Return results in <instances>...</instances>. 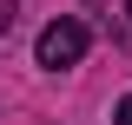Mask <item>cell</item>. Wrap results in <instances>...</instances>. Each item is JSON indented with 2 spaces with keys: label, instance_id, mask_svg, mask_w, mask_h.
Wrapping results in <instances>:
<instances>
[{
  "label": "cell",
  "instance_id": "1",
  "mask_svg": "<svg viewBox=\"0 0 132 125\" xmlns=\"http://www.w3.org/2000/svg\"><path fill=\"white\" fill-rule=\"evenodd\" d=\"M40 66L46 73H66V66H79L86 59V26L79 20H53V26H40Z\"/></svg>",
  "mask_w": 132,
  "mask_h": 125
},
{
  "label": "cell",
  "instance_id": "2",
  "mask_svg": "<svg viewBox=\"0 0 132 125\" xmlns=\"http://www.w3.org/2000/svg\"><path fill=\"white\" fill-rule=\"evenodd\" d=\"M99 20H106V33H112V46L132 53V0H86Z\"/></svg>",
  "mask_w": 132,
  "mask_h": 125
},
{
  "label": "cell",
  "instance_id": "3",
  "mask_svg": "<svg viewBox=\"0 0 132 125\" xmlns=\"http://www.w3.org/2000/svg\"><path fill=\"white\" fill-rule=\"evenodd\" d=\"M112 125H132V92L119 99V112H112Z\"/></svg>",
  "mask_w": 132,
  "mask_h": 125
},
{
  "label": "cell",
  "instance_id": "4",
  "mask_svg": "<svg viewBox=\"0 0 132 125\" xmlns=\"http://www.w3.org/2000/svg\"><path fill=\"white\" fill-rule=\"evenodd\" d=\"M7 26H13V0H0V33H7Z\"/></svg>",
  "mask_w": 132,
  "mask_h": 125
}]
</instances>
